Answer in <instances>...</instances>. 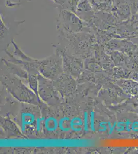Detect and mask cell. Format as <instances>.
Listing matches in <instances>:
<instances>
[{
	"label": "cell",
	"instance_id": "obj_1",
	"mask_svg": "<svg viewBox=\"0 0 138 154\" xmlns=\"http://www.w3.org/2000/svg\"><path fill=\"white\" fill-rule=\"evenodd\" d=\"M59 9L57 26L58 29H65L70 30H78L84 28V25L82 20L75 13L66 9Z\"/></svg>",
	"mask_w": 138,
	"mask_h": 154
},
{
	"label": "cell",
	"instance_id": "obj_2",
	"mask_svg": "<svg viewBox=\"0 0 138 154\" xmlns=\"http://www.w3.org/2000/svg\"><path fill=\"white\" fill-rule=\"evenodd\" d=\"M95 9L109 11L112 10L114 0H89Z\"/></svg>",
	"mask_w": 138,
	"mask_h": 154
},
{
	"label": "cell",
	"instance_id": "obj_3",
	"mask_svg": "<svg viewBox=\"0 0 138 154\" xmlns=\"http://www.w3.org/2000/svg\"><path fill=\"white\" fill-rule=\"evenodd\" d=\"M57 121L55 119H52V118H50L47 119L46 121V126L47 130L52 131L56 129L57 127Z\"/></svg>",
	"mask_w": 138,
	"mask_h": 154
},
{
	"label": "cell",
	"instance_id": "obj_4",
	"mask_svg": "<svg viewBox=\"0 0 138 154\" xmlns=\"http://www.w3.org/2000/svg\"><path fill=\"white\" fill-rule=\"evenodd\" d=\"M54 2V3L56 4L57 5H58L59 3V2H60V1L61 0H52Z\"/></svg>",
	"mask_w": 138,
	"mask_h": 154
}]
</instances>
